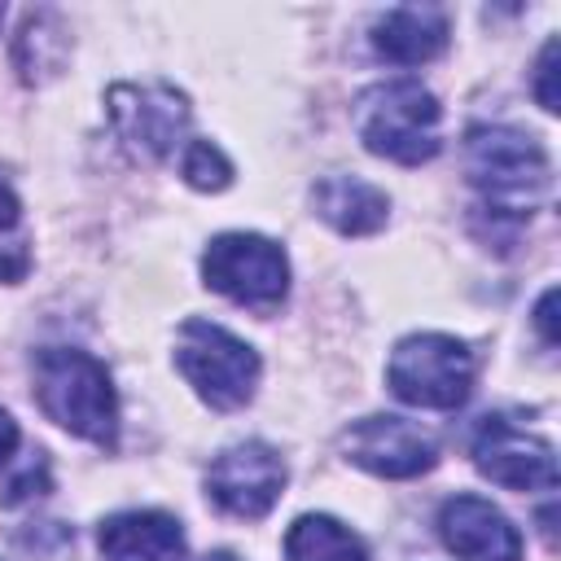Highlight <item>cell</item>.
<instances>
[{
    "instance_id": "6da1fadb",
    "label": "cell",
    "mask_w": 561,
    "mask_h": 561,
    "mask_svg": "<svg viewBox=\"0 0 561 561\" xmlns=\"http://www.w3.org/2000/svg\"><path fill=\"white\" fill-rule=\"evenodd\" d=\"M35 403L44 408L48 421L61 430L114 447L118 438V394L110 381V368L75 346H44L35 355Z\"/></svg>"
},
{
    "instance_id": "7a4b0ae2",
    "label": "cell",
    "mask_w": 561,
    "mask_h": 561,
    "mask_svg": "<svg viewBox=\"0 0 561 561\" xmlns=\"http://www.w3.org/2000/svg\"><path fill=\"white\" fill-rule=\"evenodd\" d=\"M465 167L473 188L486 197L482 210L513 224L530 219V206L552 180L543 145L517 127H473L465 140Z\"/></svg>"
},
{
    "instance_id": "3957f363",
    "label": "cell",
    "mask_w": 561,
    "mask_h": 561,
    "mask_svg": "<svg viewBox=\"0 0 561 561\" xmlns=\"http://www.w3.org/2000/svg\"><path fill=\"white\" fill-rule=\"evenodd\" d=\"M355 131L368 153L399 167H421L443 149V110L438 96L416 79H390L359 96Z\"/></svg>"
},
{
    "instance_id": "277c9868",
    "label": "cell",
    "mask_w": 561,
    "mask_h": 561,
    "mask_svg": "<svg viewBox=\"0 0 561 561\" xmlns=\"http://www.w3.org/2000/svg\"><path fill=\"white\" fill-rule=\"evenodd\" d=\"M175 368L184 373V381L215 412H232V408L250 403V394L259 386V355H254V346H245L228 329H219L210 320H197V316L180 324Z\"/></svg>"
},
{
    "instance_id": "5b68a950",
    "label": "cell",
    "mask_w": 561,
    "mask_h": 561,
    "mask_svg": "<svg viewBox=\"0 0 561 561\" xmlns=\"http://www.w3.org/2000/svg\"><path fill=\"white\" fill-rule=\"evenodd\" d=\"M390 390L412 408L451 412L473 390V355L460 337L447 333H412L390 351L386 364Z\"/></svg>"
},
{
    "instance_id": "8992f818",
    "label": "cell",
    "mask_w": 561,
    "mask_h": 561,
    "mask_svg": "<svg viewBox=\"0 0 561 561\" xmlns=\"http://www.w3.org/2000/svg\"><path fill=\"white\" fill-rule=\"evenodd\" d=\"M202 276L215 294L259 316H272L289 294L285 250L259 232H224L202 254Z\"/></svg>"
},
{
    "instance_id": "52a82bcc",
    "label": "cell",
    "mask_w": 561,
    "mask_h": 561,
    "mask_svg": "<svg viewBox=\"0 0 561 561\" xmlns=\"http://www.w3.org/2000/svg\"><path fill=\"white\" fill-rule=\"evenodd\" d=\"M105 110L118 140L149 162L167 158L188 127V101L171 83H118L110 88Z\"/></svg>"
},
{
    "instance_id": "ba28073f",
    "label": "cell",
    "mask_w": 561,
    "mask_h": 561,
    "mask_svg": "<svg viewBox=\"0 0 561 561\" xmlns=\"http://www.w3.org/2000/svg\"><path fill=\"white\" fill-rule=\"evenodd\" d=\"M285 491V460L267 443H237L219 451L206 469V495L241 522H259Z\"/></svg>"
},
{
    "instance_id": "9c48e42d",
    "label": "cell",
    "mask_w": 561,
    "mask_h": 561,
    "mask_svg": "<svg viewBox=\"0 0 561 561\" xmlns=\"http://www.w3.org/2000/svg\"><path fill=\"white\" fill-rule=\"evenodd\" d=\"M473 465L482 478L508 491H552L557 486V451L548 438L522 430L508 416H486L473 434Z\"/></svg>"
},
{
    "instance_id": "30bf717a",
    "label": "cell",
    "mask_w": 561,
    "mask_h": 561,
    "mask_svg": "<svg viewBox=\"0 0 561 561\" xmlns=\"http://www.w3.org/2000/svg\"><path fill=\"white\" fill-rule=\"evenodd\" d=\"M342 451L351 465L377 473V478H416L425 469H434L438 447L434 438L403 421V416H364L342 434Z\"/></svg>"
},
{
    "instance_id": "8fae6325",
    "label": "cell",
    "mask_w": 561,
    "mask_h": 561,
    "mask_svg": "<svg viewBox=\"0 0 561 561\" xmlns=\"http://www.w3.org/2000/svg\"><path fill=\"white\" fill-rule=\"evenodd\" d=\"M438 535L460 561H522L517 526L482 495H451L438 508Z\"/></svg>"
},
{
    "instance_id": "7c38bea8",
    "label": "cell",
    "mask_w": 561,
    "mask_h": 561,
    "mask_svg": "<svg viewBox=\"0 0 561 561\" xmlns=\"http://www.w3.org/2000/svg\"><path fill=\"white\" fill-rule=\"evenodd\" d=\"M96 543L105 561H188L180 522L158 508H131L105 517Z\"/></svg>"
},
{
    "instance_id": "4fadbf2b",
    "label": "cell",
    "mask_w": 561,
    "mask_h": 561,
    "mask_svg": "<svg viewBox=\"0 0 561 561\" xmlns=\"http://www.w3.org/2000/svg\"><path fill=\"white\" fill-rule=\"evenodd\" d=\"M373 48L394 66L434 61L447 48V13L438 4H399L377 18Z\"/></svg>"
},
{
    "instance_id": "5bb4252c",
    "label": "cell",
    "mask_w": 561,
    "mask_h": 561,
    "mask_svg": "<svg viewBox=\"0 0 561 561\" xmlns=\"http://www.w3.org/2000/svg\"><path fill=\"white\" fill-rule=\"evenodd\" d=\"M311 202L320 210L324 224H333L342 237H368L386 224L390 202L377 184L359 180V175H329L311 188Z\"/></svg>"
},
{
    "instance_id": "9a60e30c",
    "label": "cell",
    "mask_w": 561,
    "mask_h": 561,
    "mask_svg": "<svg viewBox=\"0 0 561 561\" xmlns=\"http://www.w3.org/2000/svg\"><path fill=\"white\" fill-rule=\"evenodd\" d=\"M285 561H368L355 530H346L337 517L307 513L285 535Z\"/></svg>"
},
{
    "instance_id": "2e32d148",
    "label": "cell",
    "mask_w": 561,
    "mask_h": 561,
    "mask_svg": "<svg viewBox=\"0 0 561 561\" xmlns=\"http://www.w3.org/2000/svg\"><path fill=\"white\" fill-rule=\"evenodd\" d=\"M13 61H18L26 83H39V79L61 70V61H66V26H61V18L53 9L26 13L18 48H13Z\"/></svg>"
},
{
    "instance_id": "e0dca14e",
    "label": "cell",
    "mask_w": 561,
    "mask_h": 561,
    "mask_svg": "<svg viewBox=\"0 0 561 561\" xmlns=\"http://www.w3.org/2000/svg\"><path fill=\"white\" fill-rule=\"evenodd\" d=\"M31 272V250L22 237V202L0 175V280H22Z\"/></svg>"
},
{
    "instance_id": "ac0fdd59",
    "label": "cell",
    "mask_w": 561,
    "mask_h": 561,
    "mask_svg": "<svg viewBox=\"0 0 561 561\" xmlns=\"http://www.w3.org/2000/svg\"><path fill=\"white\" fill-rule=\"evenodd\" d=\"M180 175H184L193 188H202V193H219V188L232 184V162L224 158L219 145H210V140H188V145H184V158H180Z\"/></svg>"
},
{
    "instance_id": "d6986e66",
    "label": "cell",
    "mask_w": 561,
    "mask_h": 561,
    "mask_svg": "<svg viewBox=\"0 0 561 561\" xmlns=\"http://www.w3.org/2000/svg\"><path fill=\"white\" fill-rule=\"evenodd\" d=\"M535 101L548 114L561 110V96H557V39H548L543 53H539V66H535Z\"/></svg>"
},
{
    "instance_id": "ffe728a7",
    "label": "cell",
    "mask_w": 561,
    "mask_h": 561,
    "mask_svg": "<svg viewBox=\"0 0 561 561\" xmlns=\"http://www.w3.org/2000/svg\"><path fill=\"white\" fill-rule=\"evenodd\" d=\"M44 486H48V469H44V460H31V465L0 491V504H22V500H31V495H44Z\"/></svg>"
},
{
    "instance_id": "44dd1931",
    "label": "cell",
    "mask_w": 561,
    "mask_h": 561,
    "mask_svg": "<svg viewBox=\"0 0 561 561\" xmlns=\"http://www.w3.org/2000/svg\"><path fill=\"white\" fill-rule=\"evenodd\" d=\"M552 307H557V289H543V298H539V307H535V324H539V333H543V342H548V346H557Z\"/></svg>"
},
{
    "instance_id": "7402d4cb",
    "label": "cell",
    "mask_w": 561,
    "mask_h": 561,
    "mask_svg": "<svg viewBox=\"0 0 561 561\" xmlns=\"http://www.w3.org/2000/svg\"><path fill=\"white\" fill-rule=\"evenodd\" d=\"M13 447H18V425H13V416L0 408V465H9Z\"/></svg>"
},
{
    "instance_id": "603a6c76",
    "label": "cell",
    "mask_w": 561,
    "mask_h": 561,
    "mask_svg": "<svg viewBox=\"0 0 561 561\" xmlns=\"http://www.w3.org/2000/svg\"><path fill=\"white\" fill-rule=\"evenodd\" d=\"M206 561H237V557H232V552H210Z\"/></svg>"
},
{
    "instance_id": "cb8c5ba5",
    "label": "cell",
    "mask_w": 561,
    "mask_h": 561,
    "mask_svg": "<svg viewBox=\"0 0 561 561\" xmlns=\"http://www.w3.org/2000/svg\"><path fill=\"white\" fill-rule=\"evenodd\" d=\"M0 26H4V4H0Z\"/></svg>"
}]
</instances>
